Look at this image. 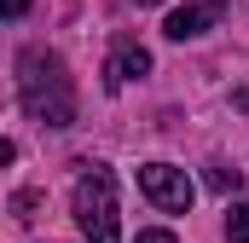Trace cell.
<instances>
[{
	"mask_svg": "<svg viewBox=\"0 0 249 243\" xmlns=\"http://www.w3.org/2000/svg\"><path fill=\"white\" fill-rule=\"evenodd\" d=\"M18 104L41 127H75V81H70V64L53 47L18 52Z\"/></svg>",
	"mask_w": 249,
	"mask_h": 243,
	"instance_id": "obj_1",
	"label": "cell"
},
{
	"mask_svg": "<svg viewBox=\"0 0 249 243\" xmlns=\"http://www.w3.org/2000/svg\"><path fill=\"white\" fill-rule=\"evenodd\" d=\"M70 214L81 226L87 243H122V220H116V174L105 162H87L75 174V191H70Z\"/></svg>",
	"mask_w": 249,
	"mask_h": 243,
	"instance_id": "obj_2",
	"label": "cell"
},
{
	"mask_svg": "<svg viewBox=\"0 0 249 243\" xmlns=\"http://www.w3.org/2000/svg\"><path fill=\"white\" fill-rule=\"evenodd\" d=\"M139 191H145V203L162 208V214H186L191 197H197L191 174L174 168V162H145V168H139Z\"/></svg>",
	"mask_w": 249,
	"mask_h": 243,
	"instance_id": "obj_3",
	"label": "cell"
},
{
	"mask_svg": "<svg viewBox=\"0 0 249 243\" xmlns=\"http://www.w3.org/2000/svg\"><path fill=\"white\" fill-rule=\"evenodd\" d=\"M220 17H226V0H180V6L168 12L162 35H168V41H197V35L220 29Z\"/></svg>",
	"mask_w": 249,
	"mask_h": 243,
	"instance_id": "obj_4",
	"label": "cell"
},
{
	"mask_svg": "<svg viewBox=\"0 0 249 243\" xmlns=\"http://www.w3.org/2000/svg\"><path fill=\"white\" fill-rule=\"evenodd\" d=\"M139 75H151V52H145L139 41H116L110 58H105V87H127V81H139Z\"/></svg>",
	"mask_w": 249,
	"mask_h": 243,
	"instance_id": "obj_5",
	"label": "cell"
},
{
	"mask_svg": "<svg viewBox=\"0 0 249 243\" xmlns=\"http://www.w3.org/2000/svg\"><path fill=\"white\" fill-rule=\"evenodd\" d=\"M226 243H249V197L226 203Z\"/></svg>",
	"mask_w": 249,
	"mask_h": 243,
	"instance_id": "obj_6",
	"label": "cell"
},
{
	"mask_svg": "<svg viewBox=\"0 0 249 243\" xmlns=\"http://www.w3.org/2000/svg\"><path fill=\"white\" fill-rule=\"evenodd\" d=\"M209 185H214V191H238L244 174H238V168H226V162H214V168H209Z\"/></svg>",
	"mask_w": 249,
	"mask_h": 243,
	"instance_id": "obj_7",
	"label": "cell"
},
{
	"mask_svg": "<svg viewBox=\"0 0 249 243\" xmlns=\"http://www.w3.org/2000/svg\"><path fill=\"white\" fill-rule=\"evenodd\" d=\"M29 208H35V191H18V197H12V214H18V220H29Z\"/></svg>",
	"mask_w": 249,
	"mask_h": 243,
	"instance_id": "obj_8",
	"label": "cell"
},
{
	"mask_svg": "<svg viewBox=\"0 0 249 243\" xmlns=\"http://www.w3.org/2000/svg\"><path fill=\"white\" fill-rule=\"evenodd\" d=\"M133 243H180V238H174V232H162V226H151V232H139Z\"/></svg>",
	"mask_w": 249,
	"mask_h": 243,
	"instance_id": "obj_9",
	"label": "cell"
},
{
	"mask_svg": "<svg viewBox=\"0 0 249 243\" xmlns=\"http://www.w3.org/2000/svg\"><path fill=\"white\" fill-rule=\"evenodd\" d=\"M0 12H6V17H12V23H18V17H23V12H29V0H0Z\"/></svg>",
	"mask_w": 249,
	"mask_h": 243,
	"instance_id": "obj_10",
	"label": "cell"
},
{
	"mask_svg": "<svg viewBox=\"0 0 249 243\" xmlns=\"http://www.w3.org/2000/svg\"><path fill=\"white\" fill-rule=\"evenodd\" d=\"M232 104H238V110H249V81L238 87V93H232Z\"/></svg>",
	"mask_w": 249,
	"mask_h": 243,
	"instance_id": "obj_11",
	"label": "cell"
},
{
	"mask_svg": "<svg viewBox=\"0 0 249 243\" xmlns=\"http://www.w3.org/2000/svg\"><path fill=\"white\" fill-rule=\"evenodd\" d=\"M133 6H162V0H133Z\"/></svg>",
	"mask_w": 249,
	"mask_h": 243,
	"instance_id": "obj_12",
	"label": "cell"
}]
</instances>
